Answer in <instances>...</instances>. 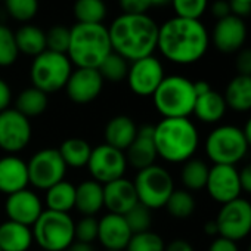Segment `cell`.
<instances>
[{
  "mask_svg": "<svg viewBox=\"0 0 251 251\" xmlns=\"http://www.w3.org/2000/svg\"><path fill=\"white\" fill-rule=\"evenodd\" d=\"M208 33L200 20L170 18L158 28L157 49L161 55L179 65L198 62L207 52Z\"/></svg>",
  "mask_w": 251,
  "mask_h": 251,
  "instance_id": "1",
  "label": "cell"
},
{
  "mask_svg": "<svg viewBox=\"0 0 251 251\" xmlns=\"http://www.w3.org/2000/svg\"><path fill=\"white\" fill-rule=\"evenodd\" d=\"M158 28L157 23L148 14H121L108 28L112 52L130 62L154 55L158 42Z\"/></svg>",
  "mask_w": 251,
  "mask_h": 251,
  "instance_id": "2",
  "label": "cell"
},
{
  "mask_svg": "<svg viewBox=\"0 0 251 251\" xmlns=\"http://www.w3.org/2000/svg\"><path fill=\"white\" fill-rule=\"evenodd\" d=\"M154 144L160 158L172 164H183L194 158L200 133L189 118H163L154 126Z\"/></svg>",
  "mask_w": 251,
  "mask_h": 251,
  "instance_id": "3",
  "label": "cell"
},
{
  "mask_svg": "<svg viewBox=\"0 0 251 251\" xmlns=\"http://www.w3.org/2000/svg\"><path fill=\"white\" fill-rule=\"evenodd\" d=\"M112 52L108 28L103 24H75L70 28L67 56L77 68H93Z\"/></svg>",
  "mask_w": 251,
  "mask_h": 251,
  "instance_id": "4",
  "label": "cell"
},
{
  "mask_svg": "<svg viewBox=\"0 0 251 251\" xmlns=\"http://www.w3.org/2000/svg\"><path fill=\"white\" fill-rule=\"evenodd\" d=\"M152 100L163 118H189L197 100L194 81L183 75H167L152 95Z\"/></svg>",
  "mask_w": 251,
  "mask_h": 251,
  "instance_id": "5",
  "label": "cell"
},
{
  "mask_svg": "<svg viewBox=\"0 0 251 251\" xmlns=\"http://www.w3.org/2000/svg\"><path fill=\"white\" fill-rule=\"evenodd\" d=\"M204 150L213 164L236 166L244 160L250 148L242 129L232 124H222L208 133Z\"/></svg>",
  "mask_w": 251,
  "mask_h": 251,
  "instance_id": "6",
  "label": "cell"
},
{
  "mask_svg": "<svg viewBox=\"0 0 251 251\" xmlns=\"http://www.w3.org/2000/svg\"><path fill=\"white\" fill-rule=\"evenodd\" d=\"M74 226L70 213L45 210L37 222L31 226L33 238L45 251H67L75 241Z\"/></svg>",
  "mask_w": 251,
  "mask_h": 251,
  "instance_id": "7",
  "label": "cell"
},
{
  "mask_svg": "<svg viewBox=\"0 0 251 251\" xmlns=\"http://www.w3.org/2000/svg\"><path fill=\"white\" fill-rule=\"evenodd\" d=\"M71 73L73 64L67 55L45 50L33 59L30 78L33 87H37L49 95L65 89Z\"/></svg>",
  "mask_w": 251,
  "mask_h": 251,
  "instance_id": "8",
  "label": "cell"
},
{
  "mask_svg": "<svg viewBox=\"0 0 251 251\" xmlns=\"http://www.w3.org/2000/svg\"><path fill=\"white\" fill-rule=\"evenodd\" d=\"M133 185L139 202L150 210L163 208L175 191L173 176L167 169L158 164L138 170Z\"/></svg>",
  "mask_w": 251,
  "mask_h": 251,
  "instance_id": "9",
  "label": "cell"
},
{
  "mask_svg": "<svg viewBox=\"0 0 251 251\" xmlns=\"http://www.w3.org/2000/svg\"><path fill=\"white\" fill-rule=\"evenodd\" d=\"M27 169L30 183L40 191H48L50 186L64 180L68 167L58 150L45 148L33 154L27 163Z\"/></svg>",
  "mask_w": 251,
  "mask_h": 251,
  "instance_id": "10",
  "label": "cell"
},
{
  "mask_svg": "<svg viewBox=\"0 0 251 251\" xmlns=\"http://www.w3.org/2000/svg\"><path fill=\"white\" fill-rule=\"evenodd\" d=\"M219 236L238 242L251 233V202L245 198H236L220 207L214 219Z\"/></svg>",
  "mask_w": 251,
  "mask_h": 251,
  "instance_id": "11",
  "label": "cell"
},
{
  "mask_svg": "<svg viewBox=\"0 0 251 251\" xmlns=\"http://www.w3.org/2000/svg\"><path fill=\"white\" fill-rule=\"evenodd\" d=\"M33 127L30 118L15 108L0 112V150L9 155L25 150L31 141Z\"/></svg>",
  "mask_w": 251,
  "mask_h": 251,
  "instance_id": "12",
  "label": "cell"
},
{
  "mask_svg": "<svg viewBox=\"0 0 251 251\" xmlns=\"http://www.w3.org/2000/svg\"><path fill=\"white\" fill-rule=\"evenodd\" d=\"M127 166L129 164L124 151L102 144L96 148H92V154L86 167L89 169L93 180L99 182L100 185H106L112 180L124 177Z\"/></svg>",
  "mask_w": 251,
  "mask_h": 251,
  "instance_id": "13",
  "label": "cell"
},
{
  "mask_svg": "<svg viewBox=\"0 0 251 251\" xmlns=\"http://www.w3.org/2000/svg\"><path fill=\"white\" fill-rule=\"evenodd\" d=\"M164 68L158 58L154 55L133 61L129 65L127 73V84L130 90L142 98L152 96L161 81L164 80Z\"/></svg>",
  "mask_w": 251,
  "mask_h": 251,
  "instance_id": "14",
  "label": "cell"
},
{
  "mask_svg": "<svg viewBox=\"0 0 251 251\" xmlns=\"http://www.w3.org/2000/svg\"><path fill=\"white\" fill-rule=\"evenodd\" d=\"M205 189L211 200L220 205L239 198L242 192L239 170L235 166L213 164L208 172Z\"/></svg>",
  "mask_w": 251,
  "mask_h": 251,
  "instance_id": "15",
  "label": "cell"
},
{
  "mask_svg": "<svg viewBox=\"0 0 251 251\" xmlns=\"http://www.w3.org/2000/svg\"><path fill=\"white\" fill-rule=\"evenodd\" d=\"M103 89V78L98 70L93 68H75L67 84L65 92L70 100L78 105L93 102Z\"/></svg>",
  "mask_w": 251,
  "mask_h": 251,
  "instance_id": "16",
  "label": "cell"
},
{
  "mask_svg": "<svg viewBox=\"0 0 251 251\" xmlns=\"http://www.w3.org/2000/svg\"><path fill=\"white\" fill-rule=\"evenodd\" d=\"M43 211L45 207L42 198L34 191H30L28 188L8 195L5 202V213L8 216V220L30 227L37 222V219L42 216Z\"/></svg>",
  "mask_w": 251,
  "mask_h": 251,
  "instance_id": "17",
  "label": "cell"
},
{
  "mask_svg": "<svg viewBox=\"0 0 251 251\" xmlns=\"http://www.w3.org/2000/svg\"><path fill=\"white\" fill-rule=\"evenodd\" d=\"M247 40V25L244 20L229 15L219 20L211 33V42L214 48L222 53L239 52Z\"/></svg>",
  "mask_w": 251,
  "mask_h": 251,
  "instance_id": "18",
  "label": "cell"
},
{
  "mask_svg": "<svg viewBox=\"0 0 251 251\" xmlns=\"http://www.w3.org/2000/svg\"><path fill=\"white\" fill-rule=\"evenodd\" d=\"M98 222V241L102 244V247L112 251L126 250L133 233L124 216L108 213Z\"/></svg>",
  "mask_w": 251,
  "mask_h": 251,
  "instance_id": "19",
  "label": "cell"
},
{
  "mask_svg": "<svg viewBox=\"0 0 251 251\" xmlns=\"http://www.w3.org/2000/svg\"><path fill=\"white\" fill-rule=\"evenodd\" d=\"M136 204H139L133 180L126 177L103 185V207L108 213L124 216Z\"/></svg>",
  "mask_w": 251,
  "mask_h": 251,
  "instance_id": "20",
  "label": "cell"
},
{
  "mask_svg": "<svg viewBox=\"0 0 251 251\" xmlns=\"http://www.w3.org/2000/svg\"><path fill=\"white\" fill-rule=\"evenodd\" d=\"M127 164L135 167L136 170H142L155 164L157 150L154 144V126H142L138 129L136 138L130 144V147L124 151Z\"/></svg>",
  "mask_w": 251,
  "mask_h": 251,
  "instance_id": "21",
  "label": "cell"
},
{
  "mask_svg": "<svg viewBox=\"0 0 251 251\" xmlns=\"http://www.w3.org/2000/svg\"><path fill=\"white\" fill-rule=\"evenodd\" d=\"M30 185L27 163L17 155L0 158V194L6 197L25 189Z\"/></svg>",
  "mask_w": 251,
  "mask_h": 251,
  "instance_id": "22",
  "label": "cell"
},
{
  "mask_svg": "<svg viewBox=\"0 0 251 251\" xmlns=\"http://www.w3.org/2000/svg\"><path fill=\"white\" fill-rule=\"evenodd\" d=\"M138 126L129 115H115L112 117L103 129L105 144L114 147L120 151H126L138 133Z\"/></svg>",
  "mask_w": 251,
  "mask_h": 251,
  "instance_id": "23",
  "label": "cell"
},
{
  "mask_svg": "<svg viewBox=\"0 0 251 251\" xmlns=\"http://www.w3.org/2000/svg\"><path fill=\"white\" fill-rule=\"evenodd\" d=\"M34 242L30 226L6 220L0 223V248L2 251H28Z\"/></svg>",
  "mask_w": 251,
  "mask_h": 251,
  "instance_id": "24",
  "label": "cell"
},
{
  "mask_svg": "<svg viewBox=\"0 0 251 251\" xmlns=\"http://www.w3.org/2000/svg\"><path fill=\"white\" fill-rule=\"evenodd\" d=\"M81 216H95L103 208V185L89 179L75 186V207Z\"/></svg>",
  "mask_w": 251,
  "mask_h": 251,
  "instance_id": "25",
  "label": "cell"
},
{
  "mask_svg": "<svg viewBox=\"0 0 251 251\" xmlns=\"http://www.w3.org/2000/svg\"><path fill=\"white\" fill-rule=\"evenodd\" d=\"M227 105L222 93L216 90H210L201 96H197L195 106H194V115L205 124H216L219 123L225 114H226Z\"/></svg>",
  "mask_w": 251,
  "mask_h": 251,
  "instance_id": "26",
  "label": "cell"
},
{
  "mask_svg": "<svg viewBox=\"0 0 251 251\" xmlns=\"http://www.w3.org/2000/svg\"><path fill=\"white\" fill-rule=\"evenodd\" d=\"M223 98L227 108L235 112L251 111V75L236 74L227 83Z\"/></svg>",
  "mask_w": 251,
  "mask_h": 251,
  "instance_id": "27",
  "label": "cell"
},
{
  "mask_svg": "<svg viewBox=\"0 0 251 251\" xmlns=\"http://www.w3.org/2000/svg\"><path fill=\"white\" fill-rule=\"evenodd\" d=\"M46 210L58 213H70L75 207V185L68 180H61L50 186L45 195Z\"/></svg>",
  "mask_w": 251,
  "mask_h": 251,
  "instance_id": "28",
  "label": "cell"
},
{
  "mask_svg": "<svg viewBox=\"0 0 251 251\" xmlns=\"http://www.w3.org/2000/svg\"><path fill=\"white\" fill-rule=\"evenodd\" d=\"M15 42L20 53L36 58L46 50V31L33 24H25L15 33Z\"/></svg>",
  "mask_w": 251,
  "mask_h": 251,
  "instance_id": "29",
  "label": "cell"
},
{
  "mask_svg": "<svg viewBox=\"0 0 251 251\" xmlns=\"http://www.w3.org/2000/svg\"><path fill=\"white\" fill-rule=\"evenodd\" d=\"M67 167L81 169L86 167L92 154V147L86 139L81 138H68L58 148Z\"/></svg>",
  "mask_w": 251,
  "mask_h": 251,
  "instance_id": "30",
  "label": "cell"
},
{
  "mask_svg": "<svg viewBox=\"0 0 251 251\" xmlns=\"http://www.w3.org/2000/svg\"><path fill=\"white\" fill-rule=\"evenodd\" d=\"M48 105H49L48 93L33 86L28 89H24L17 96V100H15V109L20 111L27 118L42 115L48 109Z\"/></svg>",
  "mask_w": 251,
  "mask_h": 251,
  "instance_id": "31",
  "label": "cell"
},
{
  "mask_svg": "<svg viewBox=\"0 0 251 251\" xmlns=\"http://www.w3.org/2000/svg\"><path fill=\"white\" fill-rule=\"evenodd\" d=\"M210 167L204 160L191 158L183 163L180 170V182L186 191H201L207 185Z\"/></svg>",
  "mask_w": 251,
  "mask_h": 251,
  "instance_id": "32",
  "label": "cell"
},
{
  "mask_svg": "<svg viewBox=\"0 0 251 251\" xmlns=\"http://www.w3.org/2000/svg\"><path fill=\"white\" fill-rule=\"evenodd\" d=\"M73 9L78 24H102L106 17L103 0H75Z\"/></svg>",
  "mask_w": 251,
  "mask_h": 251,
  "instance_id": "33",
  "label": "cell"
},
{
  "mask_svg": "<svg viewBox=\"0 0 251 251\" xmlns=\"http://www.w3.org/2000/svg\"><path fill=\"white\" fill-rule=\"evenodd\" d=\"M169 214L175 219L183 220L194 214L197 202L194 195L186 189H175L164 205Z\"/></svg>",
  "mask_w": 251,
  "mask_h": 251,
  "instance_id": "34",
  "label": "cell"
},
{
  "mask_svg": "<svg viewBox=\"0 0 251 251\" xmlns=\"http://www.w3.org/2000/svg\"><path fill=\"white\" fill-rule=\"evenodd\" d=\"M99 74L102 75L103 81H121L127 78V73H129V61H126L123 56H120L115 52H111L103 61L102 64L98 67Z\"/></svg>",
  "mask_w": 251,
  "mask_h": 251,
  "instance_id": "35",
  "label": "cell"
},
{
  "mask_svg": "<svg viewBox=\"0 0 251 251\" xmlns=\"http://www.w3.org/2000/svg\"><path fill=\"white\" fill-rule=\"evenodd\" d=\"M166 242L161 235L147 230L141 233H133L126 251H164Z\"/></svg>",
  "mask_w": 251,
  "mask_h": 251,
  "instance_id": "36",
  "label": "cell"
},
{
  "mask_svg": "<svg viewBox=\"0 0 251 251\" xmlns=\"http://www.w3.org/2000/svg\"><path fill=\"white\" fill-rule=\"evenodd\" d=\"M18 48L15 42V33L0 24V67H11L18 59Z\"/></svg>",
  "mask_w": 251,
  "mask_h": 251,
  "instance_id": "37",
  "label": "cell"
},
{
  "mask_svg": "<svg viewBox=\"0 0 251 251\" xmlns=\"http://www.w3.org/2000/svg\"><path fill=\"white\" fill-rule=\"evenodd\" d=\"M8 14L20 21L30 23L39 12V0H5Z\"/></svg>",
  "mask_w": 251,
  "mask_h": 251,
  "instance_id": "38",
  "label": "cell"
},
{
  "mask_svg": "<svg viewBox=\"0 0 251 251\" xmlns=\"http://www.w3.org/2000/svg\"><path fill=\"white\" fill-rule=\"evenodd\" d=\"M124 219L127 222L132 233H141V232L151 230V225H152L151 210L148 207L142 205L141 202L136 204L130 211L126 213Z\"/></svg>",
  "mask_w": 251,
  "mask_h": 251,
  "instance_id": "39",
  "label": "cell"
},
{
  "mask_svg": "<svg viewBox=\"0 0 251 251\" xmlns=\"http://www.w3.org/2000/svg\"><path fill=\"white\" fill-rule=\"evenodd\" d=\"M176 17L186 20H200L207 9L208 0H172Z\"/></svg>",
  "mask_w": 251,
  "mask_h": 251,
  "instance_id": "40",
  "label": "cell"
},
{
  "mask_svg": "<svg viewBox=\"0 0 251 251\" xmlns=\"http://www.w3.org/2000/svg\"><path fill=\"white\" fill-rule=\"evenodd\" d=\"M70 46V28L53 25L46 31V50L67 55Z\"/></svg>",
  "mask_w": 251,
  "mask_h": 251,
  "instance_id": "41",
  "label": "cell"
},
{
  "mask_svg": "<svg viewBox=\"0 0 251 251\" xmlns=\"http://www.w3.org/2000/svg\"><path fill=\"white\" fill-rule=\"evenodd\" d=\"M98 219L95 216H83L74 226L75 241L93 244L98 239Z\"/></svg>",
  "mask_w": 251,
  "mask_h": 251,
  "instance_id": "42",
  "label": "cell"
},
{
  "mask_svg": "<svg viewBox=\"0 0 251 251\" xmlns=\"http://www.w3.org/2000/svg\"><path fill=\"white\" fill-rule=\"evenodd\" d=\"M123 14L127 15H145L152 8L151 0H118Z\"/></svg>",
  "mask_w": 251,
  "mask_h": 251,
  "instance_id": "43",
  "label": "cell"
},
{
  "mask_svg": "<svg viewBox=\"0 0 251 251\" xmlns=\"http://www.w3.org/2000/svg\"><path fill=\"white\" fill-rule=\"evenodd\" d=\"M235 67L239 75H251V48L241 49L236 52Z\"/></svg>",
  "mask_w": 251,
  "mask_h": 251,
  "instance_id": "44",
  "label": "cell"
},
{
  "mask_svg": "<svg viewBox=\"0 0 251 251\" xmlns=\"http://www.w3.org/2000/svg\"><path fill=\"white\" fill-rule=\"evenodd\" d=\"M207 251H239V250H238L236 242L226 239V238H222V236H216L211 241V244L208 245Z\"/></svg>",
  "mask_w": 251,
  "mask_h": 251,
  "instance_id": "45",
  "label": "cell"
},
{
  "mask_svg": "<svg viewBox=\"0 0 251 251\" xmlns=\"http://www.w3.org/2000/svg\"><path fill=\"white\" fill-rule=\"evenodd\" d=\"M229 5H230V14L233 17L244 20L251 14V3L242 2V0H229Z\"/></svg>",
  "mask_w": 251,
  "mask_h": 251,
  "instance_id": "46",
  "label": "cell"
},
{
  "mask_svg": "<svg viewBox=\"0 0 251 251\" xmlns=\"http://www.w3.org/2000/svg\"><path fill=\"white\" fill-rule=\"evenodd\" d=\"M11 102H12L11 86L3 78H0V112L11 108Z\"/></svg>",
  "mask_w": 251,
  "mask_h": 251,
  "instance_id": "47",
  "label": "cell"
},
{
  "mask_svg": "<svg viewBox=\"0 0 251 251\" xmlns=\"http://www.w3.org/2000/svg\"><path fill=\"white\" fill-rule=\"evenodd\" d=\"M211 14L214 18L219 20H223V18H227L230 14V5L229 2H226V0H217V2H214L211 5Z\"/></svg>",
  "mask_w": 251,
  "mask_h": 251,
  "instance_id": "48",
  "label": "cell"
},
{
  "mask_svg": "<svg viewBox=\"0 0 251 251\" xmlns=\"http://www.w3.org/2000/svg\"><path fill=\"white\" fill-rule=\"evenodd\" d=\"M239 180H241L242 191L251 195V163L245 164L239 170Z\"/></svg>",
  "mask_w": 251,
  "mask_h": 251,
  "instance_id": "49",
  "label": "cell"
},
{
  "mask_svg": "<svg viewBox=\"0 0 251 251\" xmlns=\"http://www.w3.org/2000/svg\"><path fill=\"white\" fill-rule=\"evenodd\" d=\"M164 251H195L194 247L185 241V239H175L172 242H169L164 248Z\"/></svg>",
  "mask_w": 251,
  "mask_h": 251,
  "instance_id": "50",
  "label": "cell"
},
{
  "mask_svg": "<svg viewBox=\"0 0 251 251\" xmlns=\"http://www.w3.org/2000/svg\"><path fill=\"white\" fill-rule=\"evenodd\" d=\"M194 90H195V95L197 96H201V95L210 92L211 90V86L205 80H197V81H194Z\"/></svg>",
  "mask_w": 251,
  "mask_h": 251,
  "instance_id": "51",
  "label": "cell"
},
{
  "mask_svg": "<svg viewBox=\"0 0 251 251\" xmlns=\"http://www.w3.org/2000/svg\"><path fill=\"white\" fill-rule=\"evenodd\" d=\"M67 251H95L92 244H86V242H80V241H74L70 248Z\"/></svg>",
  "mask_w": 251,
  "mask_h": 251,
  "instance_id": "52",
  "label": "cell"
},
{
  "mask_svg": "<svg viewBox=\"0 0 251 251\" xmlns=\"http://www.w3.org/2000/svg\"><path fill=\"white\" fill-rule=\"evenodd\" d=\"M204 233L208 236H219V230H217V225L216 220H208L204 225Z\"/></svg>",
  "mask_w": 251,
  "mask_h": 251,
  "instance_id": "53",
  "label": "cell"
},
{
  "mask_svg": "<svg viewBox=\"0 0 251 251\" xmlns=\"http://www.w3.org/2000/svg\"><path fill=\"white\" fill-rule=\"evenodd\" d=\"M242 133L245 136V141H247V145L248 148H251V117L247 120L245 126H244V129H242Z\"/></svg>",
  "mask_w": 251,
  "mask_h": 251,
  "instance_id": "54",
  "label": "cell"
},
{
  "mask_svg": "<svg viewBox=\"0 0 251 251\" xmlns=\"http://www.w3.org/2000/svg\"><path fill=\"white\" fill-rule=\"evenodd\" d=\"M151 2H152V6H163V5L170 3L172 0H151Z\"/></svg>",
  "mask_w": 251,
  "mask_h": 251,
  "instance_id": "55",
  "label": "cell"
},
{
  "mask_svg": "<svg viewBox=\"0 0 251 251\" xmlns=\"http://www.w3.org/2000/svg\"><path fill=\"white\" fill-rule=\"evenodd\" d=\"M247 251H251V242H250V245H248V248H247Z\"/></svg>",
  "mask_w": 251,
  "mask_h": 251,
  "instance_id": "56",
  "label": "cell"
},
{
  "mask_svg": "<svg viewBox=\"0 0 251 251\" xmlns=\"http://www.w3.org/2000/svg\"><path fill=\"white\" fill-rule=\"evenodd\" d=\"M242 2H247V3H251V0H242Z\"/></svg>",
  "mask_w": 251,
  "mask_h": 251,
  "instance_id": "57",
  "label": "cell"
},
{
  "mask_svg": "<svg viewBox=\"0 0 251 251\" xmlns=\"http://www.w3.org/2000/svg\"><path fill=\"white\" fill-rule=\"evenodd\" d=\"M105 251H112V250H105Z\"/></svg>",
  "mask_w": 251,
  "mask_h": 251,
  "instance_id": "58",
  "label": "cell"
},
{
  "mask_svg": "<svg viewBox=\"0 0 251 251\" xmlns=\"http://www.w3.org/2000/svg\"><path fill=\"white\" fill-rule=\"evenodd\" d=\"M0 251H2V248H0Z\"/></svg>",
  "mask_w": 251,
  "mask_h": 251,
  "instance_id": "59",
  "label": "cell"
}]
</instances>
